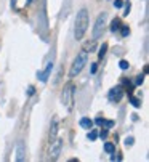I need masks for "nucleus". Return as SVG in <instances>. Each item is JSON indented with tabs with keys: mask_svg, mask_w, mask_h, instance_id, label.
I'll list each match as a JSON object with an SVG mask.
<instances>
[{
	"mask_svg": "<svg viewBox=\"0 0 149 162\" xmlns=\"http://www.w3.org/2000/svg\"><path fill=\"white\" fill-rule=\"evenodd\" d=\"M99 137H101V138H106V137H107V128H106V130H101Z\"/></svg>",
	"mask_w": 149,
	"mask_h": 162,
	"instance_id": "nucleus-25",
	"label": "nucleus"
},
{
	"mask_svg": "<svg viewBox=\"0 0 149 162\" xmlns=\"http://www.w3.org/2000/svg\"><path fill=\"white\" fill-rule=\"evenodd\" d=\"M87 29H88V11L85 8H82L76 16V31H74L76 39L80 40L83 37V34L87 32Z\"/></svg>",
	"mask_w": 149,
	"mask_h": 162,
	"instance_id": "nucleus-1",
	"label": "nucleus"
},
{
	"mask_svg": "<svg viewBox=\"0 0 149 162\" xmlns=\"http://www.w3.org/2000/svg\"><path fill=\"white\" fill-rule=\"evenodd\" d=\"M114 7L116 8H122L124 7V0H114Z\"/></svg>",
	"mask_w": 149,
	"mask_h": 162,
	"instance_id": "nucleus-20",
	"label": "nucleus"
},
{
	"mask_svg": "<svg viewBox=\"0 0 149 162\" xmlns=\"http://www.w3.org/2000/svg\"><path fill=\"white\" fill-rule=\"evenodd\" d=\"M87 64V52H80L76 60H74L72 66H71V71H69V77H76V75L83 69V66Z\"/></svg>",
	"mask_w": 149,
	"mask_h": 162,
	"instance_id": "nucleus-2",
	"label": "nucleus"
},
{
	"mask_svg": "<svg viewBox=\"0 0 149 162\" xmlns=\"http://www.w3.org/2000/svg\"><path fill=\"white\" fill-rule=\"evenodd\" d=\"M130 8H132V3H130V2H127V3H125V13H124V16H128V13H130Z\"/></svg>",
	"mask_w": 149,
	"mask_h": 162,
	"instance_id": "nucleus-21",
	"label": "nucleus"
},
{
	"mask_svg": "<svg viewBox=\"0 0 149 162\" xmlns=\"http://www.w3.org/2000/svg\"><path fill=\"white\" fill-rule=\"evenodd\" d=\"M34 92H35V88L32 85H29V87H27V95H34Z\"/></svg>",
	"mask_w": 149,
	"mask_h": 162,
	"instance_id": "nucleus-23",
	"label": "nucleus"
},
{
	"mask_svg": "<svg viewBox=\"0 0 149 162\" xmlns=\"http://www.w3.org/2000/svg\"><path fill=\"white\" fill-rule=\"evenodd\" d=\"M51 68H53V63L50 61V63H46V68H45V71H39V77H40V80L42 82H46L48 80V77H50V72H51Z\"/></svg>",
	"mask_w": 149,
	"mask_h": 162,
	"instance_id": "nucleus-8",
	"label": "nucleus"
},
{
	"mask_svg": "<svg viewBox=\"0 0 149 162\" xmlns=\"http://www.w3.org/2000/svg\"><path fill=\"white\" fill-rule=\"evenodd\" d=\"M143 80H144V75H138L136 80H135V85H141V83H143Z\"/></svg>",
	"mask_w": 149,
	"mask_h": 162,
	"instance_id": "nucleus-22",
	"label": "nucleus"
},
{
	"mask_svg": "<svg viewBox=\"0 0 149 162\" xmlns=\"http://www.w3.org/2000/svg\"><path fill=\"white\" fill-rule=\"evenodd\" d=\"M104 24H106V13H101V15L98 16L96 23H95V27H93V40H96L98 37L103 35Z\"/></svg>",
	"mask_w": 149,
	"mask_h": 162,
	"instance_id": "nucleus-4",
	"label": "nucleus"
},
{
	"mask_svg": "<svg viewBox=\"0 0 149 162\" xmlns=\"http://www.w3.org/2000/svg\"><path fill=\"white\" fill-rule=\"evenodd\" d=\"M130 101H132V104H133L135 108H139V106H141V100H139V98H135V97H132V95H130Z\"/></svg>",
	"mask_w": 149,
	"mask_h": 162,
	"instance_id": "nucleus-14",
	"label": "nucleus"
},
{
	"mask_svg": "<svg viewBox=\"0 0 149 162\" xmlns=\"http://www.w3.org/2000/svg\"><path fill=\"white\" fill-rule=\"evenodd\" d=\"M120 32H122V37H128L130 35V27L128 26H120Z\"/></svg>",
	"mask_w": 149,
	"mask_h": 162,
	"instance_id": "nucleus-16",
	"label": "nucleus"
},
{
	"mask_svg": "<svg viewBox=\"0 0 149 162\" xmlns=\"http://www.w3.org/2000/svg\"><path fill=\"white\" fill-rule=\"evenodd\" d=\"M128 66H130V64H128V61H125V60H122V61H120V63H119V68H120V69H122V71H125V69H128Z\"/></svg>",
	"mask_w": 149,
	"mask_h": 162,
	"instance_id": "nucleus-17",
	"label": "nucleus"
},
{
	"mask_svg": "<svg viewBox=\"0 0 149 162\" xmlns=\"http://www.w3.org/2000/svg\"><path fill=\"white\" fill-rule=\"evenodd\" d=\"M56 133H58V120L53 119V122H51V130H50V143L55 141V138H56Z\"/></svg>",
	"mask_w": 149,
	"mask_h": 162,
	"instance_id": "nucleus-9",
	"label": "nucleus"
},
{
	"mask_svg": "<svg viewBox=\"0 0 149 162\" xmlns=\"http://www.w3.org/2000/svg\"><path fill=\"white\" fill-rule=\"evenodd\" d=\"M122 97H124V88L120 85H117V87H114L109 92V101H112V103H119L122 100Z\"/></svg>",
	"mask_w": 149,
	"mask_h": 162,
	"instance_id": "nucleus-6",
	"label": "nucleus"
},
{
	"mask_svg": "<svg viewBox=\"0 0 149 162\" xmlns=\"http://www.w3.org/2000/svg\"><path fill=\"white\" fill-rule=\"evenodd\" d=\"M133 141H135V140H133V137H127L124 143H125V146H132V145H133Z\"/></svg>",
	"mask_w": 149,
	"mask_h": 162,
	"instance_id": "nucleus-18",
	"label": "nucleus"
},
{
	"mask_svg": "<svg viewBox=\"0 0 149 162\" xmlns=\"http://www.w3.org/2000/svg\"><path fill=\"white\" fill-rule=\"evenodd\" d=\"M106 52H107V43H103V45L99 47V52H98V58L101 60V58H103V56L106 55Z\"/></svg>",
	"mask_w": 149,
	"mask_h": 162,
	"instance_id": "nucleus-12",
	"label": "nucleus"
},
{
	"mask_svg": "<svg viewBox=\"0 0 149 162\" xmlns=\"http://www.w3.org/2000/svg\"><path fill=\"white\" fill-rule=\"evenodd\" d=\"M51 148H50V159L51 160H56L61 154V149H63V140L61 138H55L53 143H50Z\"/></svg>",
	"mask_w": 149,
	"mask_h": 162,
	"instance_id": "nucleus-5",
	"label": "nucleus"
},
{
	"mask_svg": "<svg viewBox=\"0 0 149 162\" xmlns=\"http://www.w3.org/2000/svg\"><path fill=\"white\" fill-rule=\"evenodd\" d=\"M103 125H104L106 128H112V127H114V120H104Z\"/></svg>",
	"mask_w": 149,
	"mask_h": 162,
	"instance_id": "nucleus-19",
	"label": "nucleus"
},
{
	"mask_svg": "<svg viewBox=\"0 0 149 162\" xmlns=\"http://www.w3.org/2000/svg\"><path fill=\"white\" fill-rule=\"evenodd\" d=\"M120 26H122L120 20H119V18H114V20H112V23H111V31H112V32L119 31V29H120Z\"/></svg>",
	"mask_w": 149,
	"mask_h": 162,
	"instance_id": "nucleus-11",
	"label": "nucleus"
},
{
	"mask_svg": "<svg viewBox=\"0 0 149 162\" xmlns=\"http://www.w3.org/2000/svg\"><path fill=\"white\" fill-rule=\"evenodd\" d=\"M29 3H32V0H27V5H29Z\"/></svg>",
	"mask_w": 149,
	"mask_h": 162,
	"instance_id": "nucleus-28",
	"label": "nucleus"
},
{
	"mask_svg": "<svg viewBox=\"0 0 149 162\" xmlns=\"http://www.w3.org/2000/svg\"><path fill=\"white\" fill-rule=\"evenodd\" d=\"M79 125H80L82 128H87V130H90V128L93 127V120H91L90 117H82V119L79 120Z\"/></svg>",
	"mask_w": 149,
	"mask_h": 162,
	"instance_id": "nucleus-10",
	"label": "nucleus"
},
{
	"mask_svg": "<svg viewBox=\"0 0 149 162\" xmlns=\"http://www.w3.org/2000/svg\"><path fill=\"white\" fill-rule=\"evenodd\" d=\"M16 2H18V0H11V7H13V8L16 7Z\"/></svg>",
	"mask_w": 149,
	"mask_h": 162,
	"instance_id": "nucleus-27",
	"label": "nucleus"
},
{
	"mask_svg": "<svg viewBox=\"0 0 149 162\" xmlns=\"http://www.w3.org/2000/svg\"><path fill=\"white\" fill-rule=\"evenodd\" d=\"M24 159H26L24 145H23V141H18V145H16V160L18 162H23Z\"/></svg>",
	"mask_w": 149,
	"mask_h": 162,
	"instance_id": "nucleus-7",
	"label": "nucleus"
},
{
	"mask_svg": "<svg viewBox=\"0 0 149 162\" xmlns=\"http://www.w3.org/2000/svg\"><path fill=\"white\" fill-rule=\"evenodd\" d=\"M72 103H74V85L69 82L66 87H64V92H63V104L71 111Z\"/></svg>",
	"mask_w": 149,
	"mask_h": 162,
	"instance_id": "nucleus-3",
	"label": "nucleus"
},
{
	"mask_svg": "<svg viewBox=\"0 0 149 162\" xmlns=\"http://www.w3.org/2000/svg\"><path fill=\"white\" fill-rule=\"evenodd\" d=\"M104 151L107 152V154H112V152L116 151V146H114V143H106V145H104Z\"/></svg>",
	"mask_w": 149,
	"mask_h": 162,
	"instance_id": "nucleus-13",
	"label": "nucleus"
},
{
	"mask_svg": "<svg viewBox=\"0 0 149 162\" xmlns=\"http://www.w3.org/2000/svg\"><path fill=\"white\" fill-rule=\"evenodd\" d=\"M96 72V64H91V74Z\"/></svg>",
	"mask_w": 149,
	"mask_h": 162,
	"instance_id": "nucleus-26",
	"label": "nucleus"
},
{
	"mask_svg": "<svg viewBox=\"0 0 149 162\" xmlns=\"http://www.w3.org/2000/svg\"><path fill=\"white\" fill-rule=\"evenodd\" d=\"M96 124H98V125H103V124H104V119L103 117H96V120H95Z\"/></svg>",
	"mask_w": 149,
	"mask_h": 162,
	"instance_id": "nucleus-24",
	"label": "nucleus"
},
{
	"mask_svg": "<svg viewBox=\"0 0 149 162\" xmlns=\"http://www.w3.org/2000/svg\"><path fill=\"white\" fill-rule=\"evenodd\" d=\"M96 138H98V132H96L95 128H91L90 133H88V140H90V141H95Z\"/></svg>",
	"mask_w": 149,
	"mask_h": 162,
	"instance_id": "nucleus-15",
	"label": "nucleus"
}]
</instances>
